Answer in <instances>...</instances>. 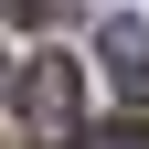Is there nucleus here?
I'll use <instances>...</instances> for the list:
<instances>
[{
  "mask_svg": "<svg viewBox=\"0 0 149 149\" xmlns=\"http://www.w3.org/2000/svg\"><path fill=\"white\" fill-rule=\"evenodd\" d=\"M0 11H11V22H32V32H43L53 11H64V0H0Z\"/></svg>",
  "mask_w": 149,
  "mask_h": 149,
  "instance_id": "20e7f679",
  "label": "nucleus"
},
{
  "mask_svg": "<svg viewBox=\"0 0 149 149\" xmlns=\"http://www.w3.org/2000/svg\"><path fill=\"white\" fill-rule=\"evenodd\" d=\"M96 149H149V128H139V117H117V128H96Z\"/></svg>",
  "mask_w": 149,
  "mask_h": 149,
  "instance_id": "7ed1b4c3",
  "label": "nucleus"
},
{
  "mask_svg": "<svg viewBox=\"0 0 149 149\" xmlns=\"http://www.w3.org/2000/svg\"><path fill=\"white\" fill-rule=\"evenodd\" d=\"M107 74H117L128 96H149V32L139 22H107Z\"/></svg>",
  "mask_w": 149,
  "mask_h": 149,
  "instance_id": "f03ea898",
  "label": "nucleus"
},
{
  "mask_svg": "<svg viewBox=\"0 0 149 149\" xmlns=\"http://www.w3.org/2000/svg\"><path fill=\"white\" fill-rule=\"evenodd\" d=\"M0 96H11V53H0Z\"/></svg>",
  "mask_w": 149,
  "mask_h": 149,
  "instance_id": "39448f33",
  "label": "nucleus"
},
{
  "mask_svg": "<svg viewBox=\"0 0 149 149\" xmlns=\"http://www.w3.org/2000/svg\"><path fill=\"white\" fill-rule=\"evenodd\" d=\"M22 128L43 149H74L85 139V74H74V53H32L22 64Z\"/></svg>",
  "mask_w": 149,
  "mask_h": 149,
  "instance_id": "f257e3e1",
  "label": "nucleus"
}]
</instances>
